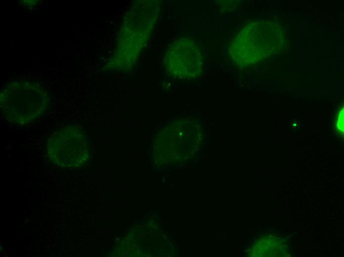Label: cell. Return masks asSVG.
Segmentation results:
<instances>
[{"instance_id":"obj_1","label":"cell","mask_w":344,"mask_h":257,"mask_svg":"<svg viewBox=\"0 0 344 257\" xmlns=\"http://www.w3.org/2000/svg\"><path fill=\"white\" fill-rule=\"evenodd\" d=\"M264 26L259 23L247 26L233 42L231 50L238 62L250 64L264 57L268 49Z\"/></svg>"},{"instance_id":"obj_2","label":"cell","mask_w":344,"mask_h":257,"mask_svg":"<svg viewBox=\"0 0 344 257\" xmlns=\"http://www.w3.org/2000/svg\"><path fill=\"white\" fill-rule=\"evenodd\" d=\"M169 55V65L179 73L191 75L201 70L203 56L198 47L191 41H181L174 45Z\"/></svg>"},{"instance_id":"obj_4","label":"cell","mask_w":344,"mask_h":257,"mask_svg":"<svg viewBox=\"0 0 344 257\" xmlns=\"http://www.w3.org/2000/svg\"><path fill=\"white\" fill-rule=\"evenodd\" d=\"M336 129L339 133L344 134V108L341 109L338 113L336 120Z\"/></svg>"},{"instance_id":"obj_3","label":"cell","mask_w":344,"mask_h":257,"mask_svg":"<svg viewBox=\"0 0 344 257\" xmlns=\"http://www.w3.org/2000/svg\"><path fill=\"white\" fill-rule=\"evenodd\" d=\"M81 135L73 128L67 127L55 132L47 142L48 153L59 165L70 166L71 150Z\"/></svg>"}]
</instances>
